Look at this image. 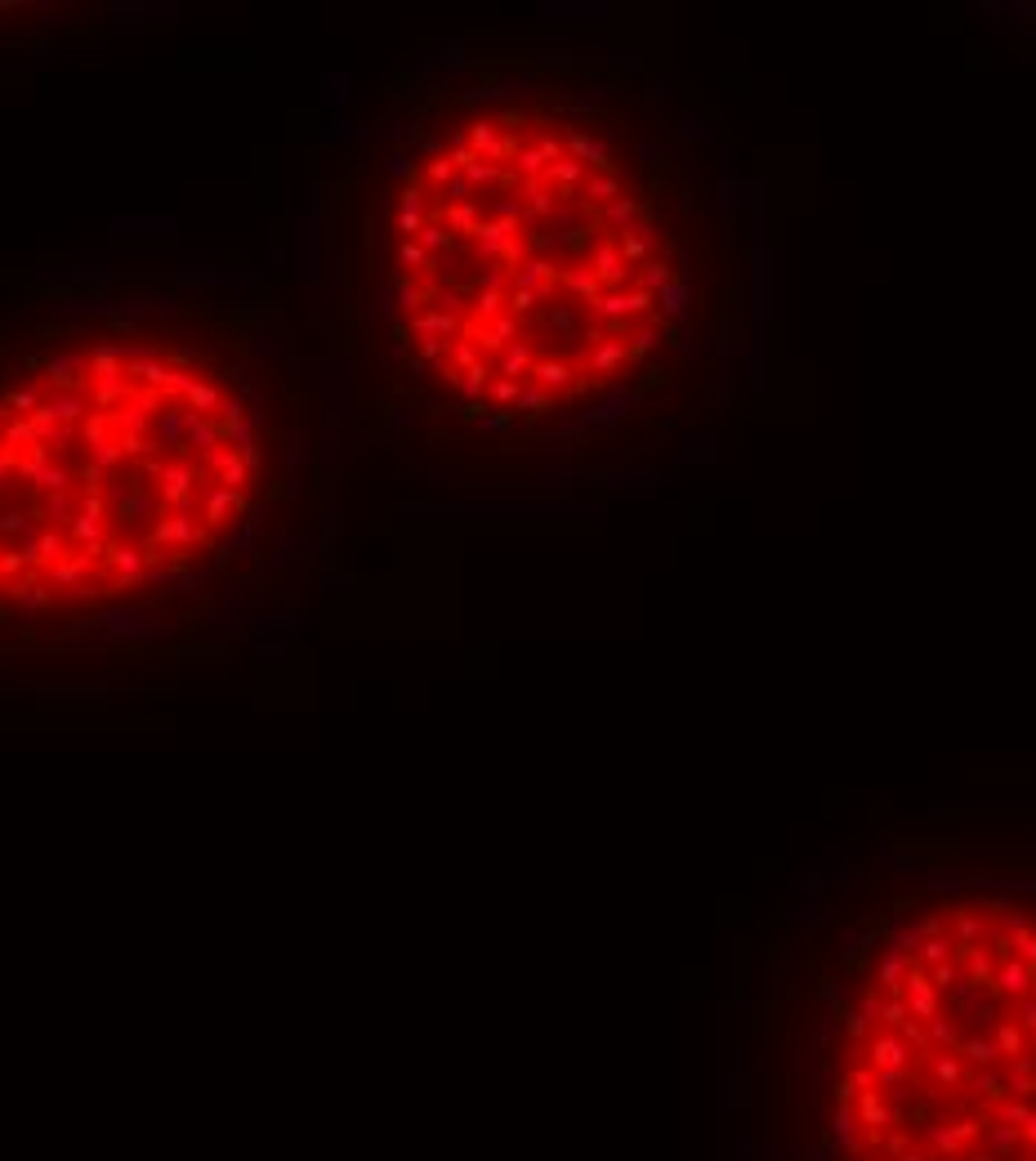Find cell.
<instances>
[{
	"label": "cell",
	"instance_id": "6da1fadb",
	"mask_svg": "<svg viewBox=\"0 0 1036 1161\" xmlns=\"http://www.w3.org/2000/svg\"><path fill=\"white\" fill-rule=\"evenodd\" d=\"M728 215L662 130L563 86L434 103L380 206V313L429 407L550 434L643 398L719 331Z\"/></svg>",
	"mask_w": 1036,
	"mask_h": 1161
},
{
	"label": "cell",
	"instance_id": "7a4b0ae2",
	"mask_svg": "<svg viewBox=\"0 0 1036 1161\" xmlns=\"http://www.w3.org/2000/svg\"><path fill=\"white\" fill-rule=\"evenodd\" d=\"M264 411L233 362L170 335H86L0 375V616L161 599L246 536Z\"/></svg>",
	"mask_w": 1036,
	"mask_h": 1161
}]
</instances>
